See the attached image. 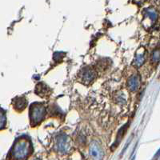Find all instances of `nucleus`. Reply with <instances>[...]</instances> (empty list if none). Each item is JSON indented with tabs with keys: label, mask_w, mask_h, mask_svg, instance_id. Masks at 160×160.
Instances as JSON below:
<instances>
[{
	"label": "nucleus",
	"mask_w": 160,
	"mask_h": 160,
	"mask_svg": "<svg viewBox=\"0 0 160 160\" xmlns=\"http://www.w3.org/2000/svg\"><path fill=\"white\" fill-rule=\"evenodd\" d=\"M31 144L28 138H20L13 146L11 157L14 160H26L31 152Z\"/></svg>",
	"instance_id": "obj_1"
},
{
	"label": "nucleus",
	"mask_w": 160,
	"mask_h": 160,
	"mask_svg": "<svg viewBox=\"0 0 160 160\" xmlns=\"http://www.w3.org/2000/svg\"><path fill=\"white\" fill-rule=\"evenodd\" d=\"M46 115V109L41 103H34L30 108V118L31 126H37L43 120Z\"/></svg>",
	"instance_id": "obj_2"
},
{
	"label": "nucleus",
	"mask_w": 160,
	"mask_h": 160,
	"mask_svg": "<svg viewBox=\"0 0 160 160\" xmlns=\"http://www.w3.org/2000/svg\"><path fill=\"white\" fill-rule=\"evenodd\" d=\"M57 150L62 154L68 152L71 148V142L68 136L66 134H60L57 137L56 141Z\"/></svg>",
	"instance_id": "obj_3"
},
{
	"label": "nucleus",
	"mask_w": 160,
	"mask_h": 160,
	"mask_svg": "<svg viewBox=\"0 0 160 160\" xmlns=\"http://www.w3.org/2000/svg\"><path fill=\"white\" fill-rule=\"evenodd\" d=\"M89 154L93 160H102L103 158V151L96 141H93L90 144Z\"/></svg>",
	"instance_id": "obj_4"
},
{
	"label": "nucleus",
	"mask_w": 160,
	"mask_h": 160,
	"mask_svg": "<svg viewBox=\"0 0 160 160\" xmlns=\"http://www.w3.org/2000/svg\"><path fill=\"white\" fill-rule=\"evenodd\" d=\"M95 77H96V73L91 68H86L81 71V79L85 84H89L95 79Z\"/></svg>",
	"instance_id": "obj_5"
},
{
	"label": "nucleus",
	"mask_w": 160,
	"mask_h": 160,
	"mask_svg": "<svg viewBox=\"0 0 160 160\" xmlns=\"http://www.w3.org/2000/svg\"><path fill=\"white\" fill-rule=\"evenodd\" d=\"M146 51L143 48H139L135 54V59H134V65L136 68H139L145 62Z\"/></svg>",
	"instance_id": "obj_6"
},
{
	"label": "nucleus",
	"mask_w": 160,
	"mask_h": 160,
	"mask_svg": "<svg viewBox=\"0 0 160 160\" xmlns=\"http://www.w3.org/2000/svg\"><path fill=\"white\" fill-rule=\"evenodd\" d=\"M128 88L131 91H136L140 86V77L138 75H134L130 77L128 82Z\"/></svg>",
	"instance_id": "obj_7"
},
{
	"label": "nucleus",
	"mask_w": 160,
	"mask_h": 160,
	"mask_svg": "<svg viewBox=\"0 0 160 160\" xmlns=\"http://www.w3.org/2000/svg\"><path fill=\"white\" fill-rule=\"evenodd\" d=\"M158 18V14L156 11L153 8H148L144 11V19L148 18L151 21V24L155 23Z\"/></svg>",
	"instance_id": "obj_8"
},
{
	"label": "nucleus",
	"mask_w": 160,
	"mask_h": 160,
	"mask_svg": "<svg viewBox=\"0 0 160 160\" xmlns=\"http://www.w3.org/2000/svg\"><path fill=\"white\" fill-rule=\"evenodd\" d=\"M128 127H129V124L127 123L126 125H124L123 127H122V128L119 130V131H118V134H117L116 139H115V143L113 144V146H112V150L114 149V148H116L118 146V144L120 143L121 140H122V138H123L124 135H125V133H126V131H127V129H128Z\"/></svg>",
	"instance_id": "obj_9"
},
{
	"label": "nucleus",
	"mask_w": 160,
	"mask_h": 160,
	"mask_svg": "<svg viewBox=\"0 0 160 160\" xmlns=\"http://www.w3.org/2000/svg\"><path fill=\"white\" fill-rule=\"evenodd\" d=\"M27 99L24 98H18L16 99H15V102H14V107H15V109L18 111H21L22 110L25 109V108L27 107Z\"/></svg>",
	"instance_id": "obj_10"
},
{
	"label": "nucleus",
	"mask_w": 160,
	"mask_h": 160,
	"mask_svg": "<svg viewBox=\"0 0 160 160\" xmlns=\"http://www.w3.org/2000/svg\"><path fill=\"white\" fill-rule=\"evenodd\" d=\"M151 61L153 62H158L160 61V49H156L153 51L151 55Z\"/></svg>",
	"instance_id": "obj_11"
},
{
	"label": "nucleus",
	"mask_w": 160,
	"mask_h": 160,
	"mask_svg": "<svg viewBox=\"0 0 160 160\" xmlns=\"http://www.w3.org/2000/svg\"><path fill=\"white\" fill-rule=\"evenodd\" d=\"M36 90H38V92H37L38 94L37 95H41V94H45V93H47V91H48V88L46 87L44 84L41 83L39 84V85L37 86L36 88Z\"/></svg>",
	"instance_id": "obj_12"
},
{
	"label": "nucleus",
	"mask_w": 160,
	"mask_h": 160,
	"mask_svg": "<svg viewBox=\"0 0 160 160\" xmlns=\"http://www.w3.org/2000/svg\"><path fill=\"white\" fill-rule=\"evenodd\" d=\"M64 54L63 52H56L54 54V60L56 61V62H59L60 60H62V58L64 57Z\"/></svg>",
	"instance_id": "obj_13"
},
{
	"label": "nucleus",
	"mask_w": 160,
	"mask_h": 160,
	"mask_svg": "<svg viewBox=\"0 0 160 160\" xmlns=\"http://www.w3.org/2000/svg\"><path fill=\"white\" fill-rule=\"evenodd\" d=\"M6 123H7V117H6L5 114L2 111V114H1V129H3Z\"/></svg>",
	"instance_id": "obj_14"
},
{
	"label": "nucleus",
	"mask_w": 160,
	"mask_h": 160,
	"mask_svg": "<svg viewBox=\"0 0 160 160\" xmlns=\"http://www.w3.org/2000/svg\"><path fill=\"white\" fill-rule=\"evenodd\" d=\"M159 156H160V149L157 151V153L155 154V155L154 156V158H152V160H157V158H158Z\"/></svg>",
	"instance_id": "obj_15"
},
{
	"label": "nucleus",
	"mask_w": 160,
	"mask_h": 160,
	"mask_svg": "<svg viewBox=\"0 0 160 160\" xmlns=\"http://www.w3.org/2000/svg\"><path fill=\"white\" fill-rule=\"evenodd\" d=\"M35 160H38V159H35Z\"/></svg>",
	"instance_id": "obj_16"
}]
</instances>
